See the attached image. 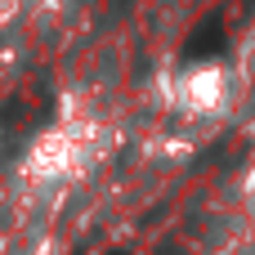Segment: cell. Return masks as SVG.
<instances>
[{"instance_id":"2","label":"cell","mask_w":255,"mask_h":255,"mask_svg":"<svg viewBox=\"0 0 255 255\" xmlns=\"http://www.w3.org/2000/svg\"><path fill=\"white\" fill-rule=\"evenodd\" d=\"M233 63H238L242 81H247V85H255V22L242 31V40H238V58H233Z\"/></svg>"},{"instance_id":"3","label":"cell","mask_w":255,"mask_h":255,"mask_svg":"<svg viewBox=\"0 0 255 255\" xmlns=\"http://www.w3.org/2000/svg\"><path fill=\"white\" fill-rule=\"evenodd\" d=\"M242 202L255 211V166H251V175H247V184H242Z\"/></svg>"},{"instance_id":"1","label":"cell","mask_w":255,"mask_h":255,"mask_svg":"<svg viewBox=\"0 0 255 255\" xmlns=\"http://www.w3.org/2000/svg\"><path fill=\"white\" fill-rule=\"evenodd\" d=\"M247 90L238 63L229 58H193L161 76V103L188 121H215L233 108V99Z\"/></svg>"}]
</instances>
